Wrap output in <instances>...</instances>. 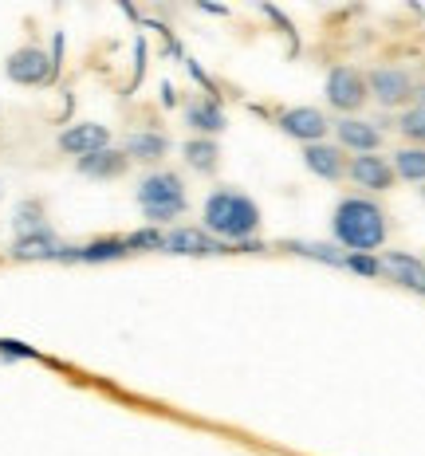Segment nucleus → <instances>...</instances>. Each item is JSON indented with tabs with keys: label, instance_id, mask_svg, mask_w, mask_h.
Returning <instances> with one entry per match:
<instances>
[{
	"label": "nucleus",
	"instance_id": "obj_2",
	"mask_svg": "<svg viewBox=\"0 0 425 456\" xmlns=\"http://www.w3.org/2000/svg\"><path fill=\"white\" fill-rule=\"evenodd\" d=\"M386 213L371 197H343L331 213V232L347 252H374L386 244Z\"/></svg>",
	"mask_w": 425,
	"mask_h": 456
},
{
	"label": "nucleus",
	"instance_id": "obj_25",
	"mask_svg": "<svg viewBox=\"0 0 425 456\" xmlns=\"http://www.w3.org/2000/svg\"><path fill=\"white\" fill-rule=\"evenodd\" d=\"M0 358L4 362H16V358H36V350L32 346H24V342H0Z\"/></svg>",
	"mask_w": 425,
	"mask_h": 456
},
{
	"label": "nucleus",
	"instance_id": "obj_12",
	"mask_svg": "<svg viewBox=\"0 0 425 456\" xmlns=\"http://www.w3.org/2000/svg\"><path fill=\"white\" fill-rule=\"evenodd\" d=\"M304 166L319 182H343L347 177V154L335 146V142H315V146H304Z\"/></svg>",
	"mask_w": 425,
	"mask_h": 456
},
{
	"label": "nucleus",
	"instance_id": "obj_22",
	"mask_svg": "<svg viewBox=\"0 0 425 456\" xmlns=\"http://www.w3.org/2000/svg\"><path fill=\"white\" fill-rule=\"evenodd\" d=\"M288 248L296 256H307V260L331 264V268H343V252H335L331 244H304V240H288Z\"/></svg>",
	"mask_w": 425,
	"mask_h": 456
},
{
	"label": "nucleus",
	"instance_id": "obj_8",
	"mask_svg": "<svg viewBox=\"0 0 425 456\" xmlns=\"http://www.w3.org/2000/svg\"><path fill=\"white\" fill-rule=\"evenodd\" d=\"M347 177H351L358 189L382 193V189L394 185V166H390V158H382V154H355L347 161Z\"/></svg>",
	"mask_w": 425,
	"mask_h": 456
},
{
	"label": "nucleus",
	"instance_id": "obj_24",
	"mask_svg": "<svg viewBox=\"0 0 425 456\" xmlns=\"http://www.w3.org/2000/svg\"><path fill=\"white\" fill-rule=\"evenodd\" d=\"M343 268L347 272H355V275H382V264H378V256H371V252H347L343 256Z\"/></svg>",
	"mask_w": 425,
	"mask_h": 456
},
{
	"label": "nucleus",
	"instance_id": "obj_6",
	"mask_svg": "<svg viewBox=\"0 0 425 456\" xmlns=\"http://www.w3.org/2000/svg\"><path fill=\"white\" fill-rule=\"evenodd\" d=\"M280 130L288 138L304 142V146H315V142L327 138L331 122H327V114L315 107H288V110H280Z\"/></svg>",
	"mask_w": 425,
	"mask_h": 456
},
{
	"label": "nucleus",
	"instance_id": "obj_5",
	"mask_svg": "<svg viewBox=\"0 0 425 456\" xmlns=\"http://www.w3.org/2000/svg\"><path fill=\"white\" fill-rule=\"evenodd\" d=\"M371 99L366 94V79H363V71H355V68H331L327 75V102L335 110H343V114H355L363 102Z\"/></svg>",
	"mask_w": 425,
	"mask_h": 456
},
{
	"label": "nucleus",
	"instance_id": "obj_9",
	"mask_svg": "<svg viewBox=\"0 0 425 456\" xmlns=\"http://www.w3.org/2000/svg\"><path fill=\"white\" fill-rule=\"evenodd\" d=\"M110 146V130L99 126V122H75L60 134V150L63 154H71L75 161L87 158V154H99V150Z\"/></svg>",
	"mask_w": 425,
	"mask_h": 456
},
{
	"label": "nucleus",
	"instance_id": "obj_21",
	"mask_svg": "<svg viewBox=\"0 0 425 456\" xmlns=\"http://www.w3.org/2000/svg\"><path fill=\"white\" fill-rule=\"evenodd\" d=\"M122 240H127V252H162L166 248V232L162 228H154V224L138 228V232L122 236Z\"/></svg>",
	"mask_w": 425,
	"mask_h": 456
},
{
	"label": "nucleus",
	"instance_id": "obj_1",
	"mask_svg": "<svg viewBox=\"0 0 425 456\" xmlns=\"http://www.w3.org/2000/svg\"><path fill=\"white\" fill-rule=\"evenodd\" d=\"M201 216H205L201 228L213 236V240L229 244V248L236 244V248H249V252L260 248V244L252 240L260 228V205L252 201L249 193H241V189H233V185L213 189V193L205 197Z\"/></svg>",
	"mask_w": 425,
	"mask_h": 456
},
{
	"label": "nucleus",
	"instance_id": "obj_28",
	"mask_svg": "<svg viewBox=\"0 0 425 456\" xmlns=\"http://www.w3.org/2000/svg\"><path fill=\"white\" fill-rule=\"evenodd\" d=\"M421 197H425V189H421Z\"/></svg>",
	"mask_w": 425,
	"mask_h": 456
},
{
	"label": "nucleus",
	"instance_id": "obj_4",
	"mask_svg": "<svg viewBox=\"0 0 425 456\" xmlns=\"http://www.w3.org/2000/svg\"><path fill=\"white\" fill-rule=\"evenodd\" d=\"M4 75L16 83V87H44V83H52L60 71H55L52 55H47L44 47L24 44L4 60Z\"/></svg>",
	"mask_w": 425,
	"mask_h": 456
},
{
	"label": "nucleus",
	"instance_id": "obj_26",
	"mask_svg": "<svg viewBox=\"0 0 425 456\" xmlns=\"http://www.w3.org/2000/svg\"><path fill=\"white\" fill-rule=\"evenodd\" d=\"M410 99L418 102V107H425V83H421V87H413V94H410Z\"/></svg>",
	"mask_w": 425,
	"mask_h": 456
},
{
	"label": "nucleus",
	"instance_id": "obj_11",
	"mask_svg": "<svg viewBox=\"0 0 425 456\" xmlns=\"http://www.w3.org/2000/svg\"><path fill=\"white\" fill-rule=\"evenodd\" d=\"M335 138H339V150H351V154H378L382 146V130L374 122H363V118H343L335 122Z\"/></svg>",
	"mask_w": 425,
	"mask_h": 456
},
{
	"label": "nucleus",
	"instance_id": "obj_16",
	"mask_svg": "<svg viewBox=\"0 0 425 456\" xmlns=\"http://www.w3.org/2000/svg\"><path fill=\"white\" fill-rule=\"evenodd\" d=\"M122 154L130 161H142V166H158V161L169 154V138L162 130H135V134L127 138V146H122Z\"/></svg>",
	"mask_w": 425,
	"mask_h": 456
},
{
	"label": "nucleus",
	"instance_id": "obj_10",
	"mask_svg": "<svg viewBox=\"0 0 425 456\" xmlns=\"http://www.w3.org/2000/svg\"><path fill=\"white\" fill-rule=\"evenodd\" d=\"M366 91H371L382 107H398V102H405L413 94V83L402 68H374L371 79H366Z\"/></svg>",
	"mask_w": 425,
	"mask_h": 456
},
{
	"label": "nucleus",
	"instance_id": "obj_18",
	"mask_svg": "<svg viewBox=\"0 0 425 456\" xmlns=\"http://www.w3.org/2000/svg\"><path fill=\"white\" fill-rule=\"evenodd\" d=\"M182 158L189 169H197V174H213L217 166H221V150H217L213 138H189L182 146Z\"/></svg>",
	"mask_w": 425,
	"mask_h": 456
},
{
	"label": "nucleus",
	"instance_id": "obj_23",
	"mask_svg": "<svg viewBox=\"0 0 425 456\" xmlns=\"http://www.w3.org/2000/svg\"><path fill=\"white\" fill-rule=\"evenodd\" d=\"M398 130L425 150V107H410V110H405L402 118H398Z\"/></svg>",
	"mask_w": 425,
	"mask_h": 456
},
{
	"label": "nucleus",
	"instance_id": "obj_20",
	"mask_svg": "<svg viewBox=\"0 0 425 456\" xmlns=\"http://www.w3.org/2000/svg\"><path fill=\"white\" fill-rule=\"evenodd\" d=\"M12 228L16 236H28V232H44V205L40 201H20L12 213Z\"/></svg>",
	"mask_w": 425,
	"mask_h": 456
},
{
	"label": "nucleus",
	"instance_id": "obj_17",
	"mask_svg": "<svg viewBox=\"0 0 425 456\" xmlns=\"http://www.w3.org/2000/svg\"><path fill=\"white\" fill-rule=\"evenodd\" d=\"M185 126L193 130L197 138H213L225 130V110L217 99H197L185 107Z\"/></svg>",
	"mask_w": 425,
	"mask_h": 456
},
{
	"label": "nucleus",
	"instance_id": "obj_19",
	"mask_svg": "<svg viewBox=\"0 0 425 456\" xmlns=\"http://www.w3.org/2000/svg\"><path fill=\"white\" fill-rule=\"evenodd\" d=\"M390 166H394V177L425 185V150H421V146H405V150H398V154L390 158Z\"/></svg>",
	"mask_w": 425,
	"mask_h": 456
},
{
	"label": "nucleus",
	"instance_id": "obj_14",
	"mask_svg": "<svg viewBox=\"0 0 425 456\" xmlns=\"http://www.w3.org/2000/svg\"><path fill=\"white\" fill-rule=\"evenodd\" d=\"M75 169H79L83 177H91V182H115V177H122L130 169V158L122 154V150L107 146V150H99V154L79 158L75 161Z\"/></svg>",
	"mask_w": 425,
	"mask_h": 456
},
{
	"label": "nucleus",
	"instance_id": "obj_3",
	"mask_svg": "<svg viewBox=\"0 0 425 456\" xmlns=\"http://www.w3.org/2000/svg\"><path fill=\"white\" fill-rule=\"evenodd\" d=\"M138 208L146 213L150 224H169L177 221V216L189 208V197H185V182L177 174H169V169H154V174H146L138 182Z\"/></svg>",
	"mask_w": 425,
	"mask_h": 456
},
{
	"label": "nucleus",
	"instance_id": "obj_27",
	"mask_svg": "<svg viewBox=\"0 0 425 456\" xmlns=\"http://www.w3.org/2000/svg\"><path fill=\"white\" fill-rule=\"evenodd\" d=\"M162 102H166V107H174V87H169V83L162 87Z\"/></svg>",
	"mask_w": 425,
	"mask_h": 456
},
{
	"label": "nucleus",
	"instance_id": "obj_15",
	"mask_svg": "<svg viewBox=\"0 0 425 456\" xmlns=\"http://www.w3.org/2000/svg\"><path fill=\"white\" fill-rule=\"evenodd\" d=\"M60 236L52 232V228H44V232H28V236H16L12 248H8V256L20 264H32V260H55L60 256Z\"/></svg>",
	"mask_w": 425,
	"mask_h": 456
},
{
	"label": "nucleus",
	"instance_id": "obj_13",
	"mask_svg": "<svg viewBox=\"0 0 425 456\" xmlns=\"http://www.w3.org/2000/svg\"><path fill=\"white\" fill-rule=\"evenodd\" d=\"M378 264H382V275H390L398 288L425 296V264L418 260V256H410V252H386Z\"/></svg>",
	"mask_w": 425,
	"mask_h": 456
},
{
	"label": "nucleus",
	"instance_id": "obj_7",
	"mask_svg": "<svg viewBox=\"0 0 425 456\" xmlns=\"http://www.w3.org/2000/svg\"><path fill=\"white\" fill-rule=\"evenodd\" d=\"M162 252H174V256H225L229 244L213 240L205 228H193V224H177L166 232V248Z\"/></svg>",
	"mask_w": 425,
	"mask_h": 456
}]
</instances>
